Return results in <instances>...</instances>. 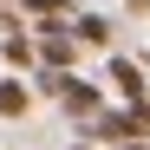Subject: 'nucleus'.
<instances>
[{"mask_svg":"<svg viewBox=\"0 0 150 150\" xmlns=\"http://www.w3.org/2000/svg\"><path fill=\"white\" fill-rule=\"evenodd\" d=\"M72 52H79L72 26H65V20H46V26H39V59L52 65V72H65V65H72Z\"/></svg>","mask_w":150,"mask_h":150,"instance_id":"obj_1","label":"nucleus"},{"mask_svg":"<svg viewBox=\"0 0 150 150\" xmlns=\"http://www.w3.org/2000/svg\"><path fill=\"white\" fill-rule=\"evenodd\" d=\"M91 131L105 137V144H117V150H144V131H137V117H131V111H98V117H91Z\"/></svg>","mask_w":150,"mask_h":150,"instance_id":"obj_2","label":"nucleus"},{"mask_svg":"<svg viewBox=\"0 0 150 150\" xmlns=\"http://www.w3.org/2000/svg\"><path fill=\"white\" fill-rule=\"evenodd\" d=\"M59 98H65V111H72V117H98V85H85L79 72H65Z\"/></svg>","mask_w":150,"mask_h":150,"instance_id":"obj_3","label":"nucleus"},{"mask_svg":"<svg viewBox=\"0 0 150 150\" xmlns=\"http://www.w3.org/2000/svg\"><path fill=\"white\" fill-rule=\"evenodd\" d=\"M111 85L131 98V105H144V72H137L131 59H111Z\"/></svg>","mask_w":150,"mask_h":150,"instance_id":"obj_4","label":"nucleus"},{"mask_svg":"<svg viewBox=\"0 0 150 150\" xmlns=\"http://www.w3.org/2000/svg\"><path fill=\"white\" fill-rule=\"evenodd\" d=\"M33 105V91H26V79H0V117H20Z\"/></svg>","mask_w":150,"mask_h":150,"instance_id":"obj_5","label":"nucleus"},{"mask_svg":"<svg viewBox=\"0 0 150 150\" xmlns=\"http://www.w3.org/2000/svg\"><path fill=\"white\" fill-rule=\"evenodd\" d=\"M72 39H79V46H111V26L98 13H79V20H72Z\"/></svg>","mask_w":150,"mask_h":150,"instance_id":"obj_6","label":"nucleus"},{"mask_svg":"<svg viewBox=\"0 0 150 150\" xmlns=\"http://www.w3.org/2000/svg\"><path fill=\"white\" fill-rule=\"evenodd\" d=\"M0 52H7V65H20V72H26V65H33V39H26V33H13Z\"/></svg>","mask_w":150,"mask_h":150,"instance_id":"obj_7","label":"nucleus"},{"mask_svg":"<svg viewBox=\"0 0 150 150\" xmlns=\"http://www.w3.org/2000/svg\"><path fill=\"white\" fill-rule=\"evenodd\" d=\"M26 13H39V20H65L72 13V0H20Z\"/></svg>","mask_w":150,"mask_h":150,"instance_id":"obj_8","label":"nucleus"},{"mask_svg":"<svg viewBox=\"0 0 150 150\" xmlns=\"http://www.w3.org/2000/svg\"><path fill=\"white\" fill-rule=\"evenodd\" d=\"M131 117H137V131H150V105H131Z\"/></svg>","mask_w":150,"mask_h":150,"instance_id":"obj_9","label":"nucleus"},{"mask_svg":"<svg viewBox=\"0 0 150 150\" xmlns=\"http://www.w3.org/2000/svg\"><path fill=\"white\" fill-rule=\"evenodd\" d=\"M124 7H131V13H144V7H150V0H124Z\"/></svg>","mask_w":150,"mask_h":150,"instance_id":"obj_10","label":"nucleus"}]
</instances>
